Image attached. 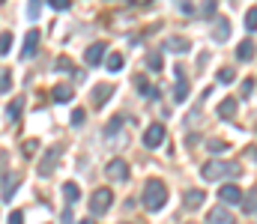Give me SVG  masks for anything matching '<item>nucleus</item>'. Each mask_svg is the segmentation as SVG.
I'll return each instance as SVG.
<instances>
[{"label": "nucleus", "mask_w": 257, "mask_h": 224, "mask_svg": "<svg viewBox=\"0 0 257 224\" xmlns=\"http://www.w3.org/2000/svg\"><path fill=\"white\" fill-rule=\"evenodd\" d=\"M21 114H24V99H21V96H15V99L6 105V120H9V123H18V120H21Z\"/></svg>", "instance_id": "ddd939ff"}, {"label": "nucleus", "mask_w": 257, "mask_h": 224, "mask_svg": "<svg viewBox=\"0 0 257 224\" xmlns=\"http://www.w3.org/2000/svg\"><path fill=\"white\" fill-rule=\"evenodd\" d=\"M248 155H251V158L257 161V147H251V149H248Z\"/></svg>", "instance_id": "ea45409f"}, {"label": "nucleus", "mask_w": 257, "mask_h": 224, "mask_svg": "<svg viewBox=\"0 0 257 224\" xmlns=\"http://www.w3.org/2000/svg\"><path fill=\"white\" fill-rule=\"evenodd\" d=\"M227 36H230V18H218L215 27H212V39L215 42H227Z\"/></svg>", "instance_id": "2eb2a0df"}, {"label": "nucleus", "mask_w": 257, "mask_h": 224, "mask_svg": "<svg viewBox=\"0 0 257 224\" xmlns=\"http://www.w3.org/2000/svg\"><path fill=\"white\" fill-rule=\"evenodd\" d=\"M48 6H51V9H57V12H63V9L72 6V0H48Z\"/></svg>", "instance_id": "72a5a7b5"}, {"label": "nucleus", "mask_w": 257, "mask_h": 224, "mask_svg": "<svg viewBox=\"0 0 257 224\" xmlns=\"http://www.w3.org/2000/svg\"><path fill=\"white\" fill-rule=\"evenodd\" d=\"M189 93H192V84H189V81H186V78H180V84H177V87H174V99H177V102H180V105H183V102H186V99H189Z\"/></svg>", "instance_id": "412c9836"}, {"label": "nucleus", "mask_w": 257, "mask_h": 224, "mask_svg": "<svg viewBox=\"0 0 257 224\" xmlns=\"http://www.w3.org/2000/svg\"><path fill=\"white\" fill-rule=\"evenodd\" d=\"M180 12H183V15H194V6L189 0H183V3H180Z\"/></svg>", "instance_id": "4c0bfd02"}, {"label": "nucleus", "mask_w": 257, "mask_h": 224, "mask_svg": "<svg viewBox=\"0 0 257 224\" xmlns=\"http://www.w3.org/2000/svg\"><path fill=\"white\" fill-rule=\"evenodd\" d=\"M218 200H221L224 206H239V203H242V188L233 185V182H230V185H221V188H218Z\"/></svg>", "instance_id": "423d86ee"}, {"label": "nucleus", "mask_w": 257, "mask_h": 224, "mask_svg": "<svg viewBox=\"0 0 257 224\" xmlns=\"http://www.w3.org/2000/svg\"><path fill=\"white\" fill-rule=\"evenodd\" d=\"M236 60H239V63L254 60V42H251V39H242V42L236 45Z\"/></svg>", "instance_id": "dca6fc26"}, {"label": "nucleus", "mask_w": 257, "mask_h": 224, "mask_svg": "<svg viewBox=\"0 0 257 224\" xmlns=\"http://www.w3.org/2000/svg\"><path fill=\"white\" fill-rule=\"evenodd\" d=\"M236 111H239V102H236V99H224V102L218 105V117H221V120H233Z\"/></svg>", "instance_id": "a211bd4d"}, {"label": "nucleus", "mask_w": 257, "mask_h": 224, "mask_svg": "<svg viewBox=\"0 0 257 224\" xmlns=\"http://www.w3.org/2000/svg\"><path fill=\"white\" fill-rule=\"evenodd\" d=\"M12 48V33H0V57Z\"/></svg>", "instance_id": "7c9ffc66"}, {"label": "nucleus", "mask_w": 257, "mask_h": 224, "mask_svg": "<svg viewBox=\"0 0 257 224\" xmlns=\"http://www.w3.org/2000/svg\"><path fill=\"white\" fill-rule=\"evenodd\" d=\"M206 224H236V221H233L230 209L221 203V206H212V209H209V215H206Z\"/></svg>", "instance_id": "9b49d317"}, {"label": "nucleus", "mask_w": 257, "mask_h": 224, "mask_svg": "<svg viewBox=\"0 0 257 224\" xmlns=\"http://www.w3.org/2000/svg\"><path fill=\"white\" fill-rule=\"evenodd\" d=\"M18 185H21V176H18V173H9V176H6V185H3V203L12 200V194L18 191Z\"/></svg>", "instance_id": "6ab92c4d"}, {"label": "nucleus", "mask_w": 257, "mask_h": 224, "mask_svg": "<svg viewBox=\"0 0 257 224\" xmlns=\"http://www.w3.org/2000/svg\"><path fill=\"white\" fill-rule=\"evenodd\" d=\"M105 66H108V72H123L126 60H123V54H111V57L105 60Z\"/></svg>", "instance_id": "5701e85b"}, {"label": "nucleus", "mask_w": 257, "mask_h": 224, "mask_svg": "<svg viewBox=\"0 0 257 224\" xmlns=\"http://www.w3.org/2000/svg\"><path fill=\"white\" fill-rule=\"evenodd\" d=\"M0 3H3V0H0Z\"/></svg>", "instance_id": "37998d69"}, {"label": "nucleus", "mask_w": 257, "mask_h": 224, "mask_svg": "<svg viewBox=\"0 0 257 224\" xmlns=\"http://www.w3.org/2000/svg\"><path fill=\"white\" fill-rule=\"evenodd\" d=\"M206 149H209V152H227V144L218 141V138H209V141H206Z\"/></svg>", "instance_id": "cd10ccee"}, {"label": "nucleus", "mask_w": 257, "mask_h": 224, "mask_svg": "<svg viewBox=\"0 0 257 224\" xmlns=\"http://www.w3.org/2000/svg\"><path fill=\"white\" fill-rule=\"evenodd\" d=\"M36 48H39V30L33 27V30H27V36H24V45H21V60H33Z\"/></svg>", "instance_id": "1a4fd4ad"}, {"label": "nucleus", "mask_w": 257, "mask_h": 224, "mask_svg": "<svg viewBox=\"0 0 257 224\" xmlns=\"http://www.w3.org/2000/svg\"><path fill=\"white\" fill-rule=\"evenodd\" d=\"M6 224H24V212H9V218H6Z\"/></svg>", "instance_id": "c9c22d12"}, {"label": "nucleus", "mask_w": 257, "mask_h": 224, "mask_svg": "<svg viewBox=\"0 0 257 224\" xmlns=\"http://www.w3.org/2000/svg\"><path fill=\"white\" fill-rule=\"evenodd\" d=\"M233 81H236L233 66H221V69H218V84H233Z\"/></svg>", "instance_id": "b1692460"}, {"label": "nucleus", "mask_w": 257, "mask_h": 224, "mask_svg": "<svg viewBox=\"0 0 257 224\" xmlns=\"http://www.w3.org/2000/svg\"><path fill=\"white\" fill-rule=\"evenodd\" d=\"M165 203H168V185L162 179H147V185H144V209L159 212V209H165Z\"/></svg>", "instance_id": "f03ea898"}, {"label": "nucleus", "mask_w": 257, "mask_h": 224, "mask_svg": "<svg viewBox=\"0 0 257 224\" xmlns=\"http://www.w3.org/2000/svg\"><path fill=\"white\" fill-rule=\"evenodd\" d=\"M57 161H60V147H51L42 152V158H39V176L45 179V176H51L54 170H57Z\"/></svg>", "instance_id": "20e7f679"}, {"label": "nucleus", "mask_w": 257, "mask_h": 224, "mask_svg": "<svg viewBox=\"0 0 257 224\" xmlns=\"http://www.w3.org/2000/svg\"><path fill=\"white\" fill-rule=\"evenodd\" d=\"M63 194H66V203H69V206H75V203H78V197H81L78 182H66V185H63Z\"/></svg>", "instance_id": "4be33fe9"}, {"label": "nucleus", "mask_w": 257, "mask_h": 224, "mask_svg": "<svg viewBox=\"0 0 257 224\" xmlns=\"http://www.w3.org/2000/svg\"><path fill=\"white\" fill-rule=\"evenodd\" d=\"M57 72H72V63H69L66 57H60V60H57Z\"/></svg>", "instance_id": "e433bc0d"}, {"label": "nucleus", "mask_w": 257, "mask_h": 224, "mask_svg": "<svg viewBox=\"0 0 257 224\" xmlns=\"http://www.w3.org/2000/svg\"><path fill=\"white\" fill-rule=\"evenodd\" d=\"M245 27L254 33L257 30V9H248V15H245Z\"/></svg>", "instance_id": "2f4dec72"}, {"label": "nucleus", "mask_w": 257, "mask_h": 224, "mask_svg": "<svg viewBox=\"0 0 257 224\" xmlns=\"http://www.w3.org/2000/svg\"><path fill=\"white\" fill-rule=\"evenodd\" d=\"M84 120H87V114L78 108V111H72V126H84Z\"/></svg>", "instance_id": "f704fd0d"}, {"label": "nucleus", "mask_w": 257, "mask_h": 224, "mask_svg": "<svg viewBox=\"0 0 257 224\" xmlns=\"http://www.w3.org/2000/svg\"><path fill=\"white\" fill-rule=\"evenodd\" d=\"M111 203H114L111 188H96L93 197H90V212H93V215H105V212L111 209Z\"/></svg>", "instance_id": "7ed1b4c3"}, {"label": "nucleus", "mask_w": 257, "mask_h": 224, "mask_svg": "<svg viewBox=\"0 0 257 224\" xmlns=\"http://www.w3.org/2000/svg\"><path fill=\"white\" fill-rule=\"evenodd\" d=\"M39 12H42V0H30V3H27V18H30V21H36V18H39Z\"/></svg>", "instance_id": "393cba45"}, {"label": "nucleus", "mask_w": 257, "mask_h": 224, "mask_svg": "<svg viewBox=\"0 0 257 224\" xmlns=\"http://www.w3.org/2000/svg\"><path fill=\"white\" fill-rule=\"evenodd\" d=\"M132 6H147V3H153V0H128Z\"/></svg>", "instance_id": "58836bf2"}, {"label": "nucleus", "mask_w": 257, "mask_h": 224, "mask_svg": "<svg viewBox=\"0 0 257 224\" xmlns=\"http://www.w3.org/2000/svg\"><path fill=\"white\" fill-rule=\"evenodd\" d=\"M251 93H254V78H245V81H242V87H239V96H242V99H248Z\"/></svg>", "instance_id": "c85d7f7f"}, {"label": "nucleus", "mask_w": 257, "mask_h": 224, "mask_svg": "<svg viewBox=\"0 0 257 224\" xmlns=\"http://www.w3.org/2000/svg\"><path fill=\"white\" fill-rule=\"evenodd\" d=\"M105 173H108L114 182H126L132 170H128V161H123V158H111V161H108V167H105Z\"/></svg>", "instance_id": "0eeeda50"}, {"label": "nucleus", "mask_w": 257, "mask_h": 224, "mask_svg": "<svg viewBox=\"0 0 257 224\" xmlns=\"http://www.w3.org/2000/svg\"><path fill=\"white\" fill-rule=\"evenodd\" d=\"M135 87H138V93H141V96H150V99H159V96H162L156 87H150V84H147V78H144V75H138V78H135Z\"/></svg>", "instance_id": "aec40b11"}, {"label": "nucleus", "mask_w": 257, "mask_h": 224, "mask_svg": "<svg viewBox=\"0 0 257 224\" xmlns=\"http://www.w3.org/2000/svg\"><path fill=\"white\" fill-rule=\"evenodd\" d=\"M9 90H12V72L3 69L0 72V93H9Z\"/></svg>", "instance_id": "a878e982"}, {"label": "nucleus", "mask_w": 257, "mask_h": 224, "mask_svg": "<svg viewBox=\"0 0 257 224\" xmlns=\"http://www.w3.org/2000/svg\"><path fill=\"white\" fill-rule=\"evenodd\" d=\"M105 51H108L105 42H93V45L87 48V54H84V63H87V66H99L102 57H105Z\"/></svg>", "instance_id": "f8f14e48"}, {"label": "nucleus", "mask_w": 257, "mask_h": 224, "mask_svg": "<svg viewBox=\"0 0 257 224\" xmlns=\"http://www.w3.org/2000/svg\"><path fill=\"white\" fill-rule=\"evenodd\" d=\"M215 6H218V0H206L203 3V18H212L215 15Z\"/></svg>", "instance_id": "473e14b6"}, {"label": "nucleus", "mask_w": 257, "mask_h": 224, "mask_svg": "<svg viewBox=\"0 0 257 224\" xmlns=\"http://www.w3.org/2000/svg\"><path fill=\"white\" fill-rule=\"evenodd\" d=\"M111 96H114V84H111V81H105V84H96V87H93L90 102H93V108H102Z\"/></svg>", "instance_id": "6e6552de"}, {"label": "nucleus", "mask_w": 257, "mask_h": 224, "mask_svg": "<svg viewBox=\"0 0 257 224\" xmlns=\"http://www.w3.org/2000/svg\"><path fill=\"white\" fill-rule=\"evenodd\" d=\"M72 96H75V90H72L69 84H57V87L51 90V99H54V105H63V102H72Z\"/></svg>", "instance_id": "f3484780"}, {"label": "nucleus", "mask_w": 257, "mask_h": 224, "mask_svg": "<svg viewBox=\"0 0 257 224\" xmlns=\"http://www.w3.org/2000/svg\"><path fill=\"white\" fill-rule=\"evenodd\" d=\"M162 48L171 51V54H189V51H192V42L183 39V36H168V39L162 42Z\"/></svg>", "instance_id": "9d476101"}, {"label": "nucleus", "mask_w": 257, "mask_h": 224, "mask_svg": "<svg viewBox=\"0 0 257 224\" xmlns=\"http://www.w3.org/2000/svg\"><path fill=\"white\" fill-rule=\"evenodd\" d=\"M123 224H138V221H123Z\"/></svg>", "instance_id": "79ce46f5"}, {"label": "nucleus", "mask_w": 257, "mask_h": 224, "mask_svg": "<svg viewBox=\"0 0 257 224\" xmlns=\"http://www.w3.org/2000/svg\"><path fill=\"white\" fill-rule=\"evenodd\" d=\"M242 173V164L239 161H206L203 167H200V176L206 179V182H218V179H224V176H239Z\"/></svg>", "instance_id": "f257e3e1"}, {"label": "nucleus", "mask_w": 257, "mask_h": 224, "mask_svg": "<svg viewBox=\"0 0 257 224\" xmlns=\"http://www.w3.org/2000/svg\"><path fill=\"white\" fill-rule=\"evenodd\" d=\"M165 138H168L165 126H162V123H153V126H147V132H144V147L159 149L162 144H165Z\"/></svg>", "instance_id": "39448f33"}, {"label": "nucleus", "mask_w": 257, "mask_h": 224, "mask_svg": "<svg viewBox=\"0 0 257 224\" xmlns=\"http://www.w3.org/2000/svg\"><path fill=\"white\" fill-rule=\"evenodd\" d=\"M147 66H150L153 72H162V69H165V60H162L159 54H150V57H147Z\"/></svg>", "instance_id": "bb28decb"}, {"label": "nucleus", "mask_w": 257, "mask_h": 224, "mask_svg": "<svg viewBox=\"0 0 257 224\" xmlns=\"http://www.w3.org/2000/svg\"><path fill=\"white\" fill-rule=\"evenodd\" d=\"M78 224H93V221H87V218H84V221H78Z\"/></svg>", "instance_id": "a19ab883"}, {"label": "nucleus", "mask_w": 257, "mask_h": 224, "mask_svg": "<svg viewBox=\"0 0 257 224\" xmlns=\"http://www.w3.org/2000/svg\"><path fill=\"white\" fill-rule=\"evenodd\" d=\"M183 200H186V209H200L203 200H206V191H200V188H189Z\"/></svg>", "instance_id": "4468645a"}, {"label": "nucleus", "mask_w": 257, "mask_h": 224, "mask_svg": "<svg viewBox=\"0 0 257 224\" xmlns=\"http://www.w3.org/2000/svg\"><path fill=\"white\" fill-rule=\"evenodd\" d=\"M36 149H39V141H24V144H21V152H24L27 158H33Z\"/></svg>", "instance_id": "c756f323"}]
</instances>
